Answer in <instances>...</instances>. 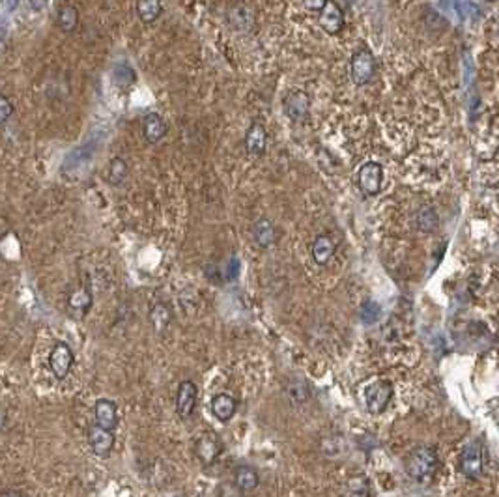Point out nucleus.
Masks as SVG:
<instances>
[{
    "mask_svg": "<svg viewBox=\"0 0 499 497\" xmlns=\"http://www.w3.org/2000/svg\"><path fill=\"white\" fill-rule=\"evenodd\" d=\"M13 114V105L10 103L6 95H0V123H4L10 120Z\"/></svg>",
    "mask_w": 499,
    "mask_h": 497,
    "instance_id": "7c9ffc66",
    "label": "nucleus"
},
{
    "mask_svg": "<svg viewBox=\"0 0 499 497\" xmlns=\"http://www.w3.org/2000/svg\"><path fill=\"white\" fill-rule=\"evenodd\" d=\"M258 484H260V477H258L255 468H251V466H239V468L236 469V473H234V486H236L241 494L256 490Z\"/></svg>",
    "mask_w": 499,
    "mask_h": 497,
    "instance_id": "a211bd4d",
    "label": "nucleus"
},
{
    "mask_svg": "<svg viewBox=\"0 0 499 497\" xmlns=\"http://www.w3.org/2000/svg\"><path fill=\"white\" fill-rule=\"evenodd\" d=\"M163 12V0H139L137 15L142 23H154Z\"/></svg>",
    "mask_w": 499,
    "mask_h": 497,
    "instance_id": "4be33fe9",
    "label": "nucleus"
},
{
    "mask_svg": "<svg viewBox=\"0 0 499 497\" xmlns=\"http://www.w3.org/2000/svg\"><path fill=\"white\" fill-rule=\"evenodd\" d=\"M88 441H90L94 454L105 458L109 457L110 450L114 447V434L96 425V427L90 428V432H88Z\"/></svg>",
    "mask_w": 499,
    "mask_h": 497,
    "instance_id": "4468645a",
    "label": "nucleus"
},
{
    "mask_svg": "<svg viewBox=\"0 0 499 497\" xmlns=\"http://www.w3.org/2000/svg\"><path fill=\"white\" fill-rule=\"evenodd\" d=\"M129 167L128 161L122 158H112L109 163V170H107V182L114 188H120L126 180H128Z\"/></svg>",
    "mask_w": 499,
    "mask_h": 497,
    "instance_id": "412c9836",
    "label": "nucleus"
},
{
    "mask_svg": "<svg viewBox=\"0 0 499 497\" xmlns=\"http://www.w3.org/2000/svg\"><path fill=\"white\" fill-rule=\"evenodd\" d=\"M94 415H96V425L109 432H114V428L118 427L117 404L109 398H99L94 406Z\"/></svg>",
    "mask_w": 499,
    "mask_h": 497,
    "instance_id": "9b49d317",
    "label": "nucleus"
},
{
    "mask_svg": "<svg viewBox=\"0 0 499 497\" xmlns=\"http://www.w3.org/2000/svg\"><path fill=\"white\" fill-rule=\"evenodd\" d=\"M112 77H114V82H117L118 86L122 88H128L129 84H133L135 82V71L131 70L126 62H122V64H118L117 68H114Z\"/></svg>",
    "mask_w": 499,
    "mask_h": 497,
    "instance_id": "c85d7f7f",
    "label": "nucleus"
},
{
    "mask_svg": "<svg viewBox=\"0 0 499 497\" xmlns=\"http://www.w3.org/2000/svg\"><path fill=\"white\" fill-rule=\"evenodd\" d=\"M150 318H151V323H154V328H156L157 331H165L170 323V309L167 307V305H161V303L156 305V307L151 309Z\"/></svg>",
    "mask_w": 499,
    "mask_h": 497,
    "instance_id": "bb28decb",
    "label": "nucleus"
},
{
    "mask_svg": "<svg viewBox=\"0 0 499 497\" xmlns=\"http://www.w3.org/2000/svg\"><path fill=\"white\" fill-rule=\"evenodd\" d=\"M374 73H376V59L371 49L361 47L359 51H355L350 60V77H352L354 84L365 86L372 81Z\"/></svg>",
    "mask_w": 499,
    "mask_h": 497,
    "instance_id": "f03ea898",
    "label": "nucleus"
},
{
    "mask_svg": "<svg viewBox=\"0 0 499 497\" xmlns=\"http://www.w3.org/2000/svg\"><path fill=\"white\" fill-rule=\"evenodd\" d=\"M283 109H285V114L290 118L292 122L301 123L311 114V98L301 90H294L285 98Z\"/></svg>",
    "mask_w": 499,
    "mask_h": 497,
    "instance_id": "6e6552de",
    "label": "nucleus"
},
{
    "mask_svg": "<svg viewBox=\"0 0 499 497\" xmlns=\"http://www.w3.org/2000/svg\"><path fill=\"white\" fill-rule=\"evenodd\" d=\"M285 397L292 406L299 408V406L308 402V398H311V389H308V385L303 380H290L286 381Z\"/></svg>",
    "mask_w": 499,
    "mask_h": 497,
    "instance_id": "6ab92c4d",
    "label": "nucleus"
},
{
    "mask_svg": "<svg viewBox=\"0 0 499 497\" xmlns=\"http://www.w3.org/2000/svg\"><path fill=\"white\" fill-rule=\"evenodd\" d=\"M0 497H29V496H24V494H19V491H10V494H4V496H0Z\"/></svg>",
    "mask_w": 499,
    "mask_h": 497,
    "instance_id": "e433bc0d",
    "label": "nucleus"
},
{
    "mask_svg": "<svg viewBox=\"0 0 499 497\" xmlns=\"http://www.w3.org/2000/svg\"><path fill=\"white\" fill-rule=\"evenodd\" d=\"M2 2H4V0H0V4H2Z\"/></svg>",
    "mask_w": 499,
    "mask_h": 497,
    "instance_id": "4c0bfd02",
    "label": "nucleus"
},
{
    "mask_svg": "<svg viewBox=\"0 0 499 497\" xmlns=\"http://www.w3.org/2000/svg\"><path fill=\"white\" fill-rule=\"evenodd\" d=\"M4 51H6V38L0 34V56L4 54Z\"/></svg>",
    "mask_w": 499,
    "mask_h": 497,
    "instance_id": "f704fd0d",
    "label": "nucleus"
},
{
    "mask_svg": "<svg viewBox=\"0 0 499 497\" xmlns=\"http://www.w3.org/2000/svg\"><path fill=\"white\" fill-rule=\"evenodd\" d=\"M329 0H303V4H305V8L307 10H311V12H320L322 8L327 4Z\"/></svg>",
    "mask_w": 499,
    "mask_h": 497,
    "instance_id": "473e14b6",
    "label": "nucleus"
},
{
    "mask_svg": "<svg viewBox=\"0 0 499 497\" xmlns=\"http://www.w3.org/2000/svg\"><path fill=\"white\" fill-rule=\"evenodd\" d=\"M90 305H92V293H90V290H87V288H79V290L71 293L70 309L73 310L75 314L84 316L87 314V310L90 309Z\"/></svg>",
    "mask_w": 499,
    "mask_h": 497,
    "instance_id": "5701e85b",
    "label": "nucleus"
},
{
    "mask_svg": "<svg viewBox=\"0 0 499 497\" xmlns=\"http://www.w3.org/2000/svg\"><path fill=\"white\" fill-rule=\"evenodd\" d=\"M253 240H255L256 247L269 249V247L275 245V241H277V227L273 224V221L266 219V217L256 219L255 224H253Z\"/></svg>",
    "mask_w": 499,
    "mask_h": 497,
    "instance_id": "2eb2a0df",
    "label": "nucleus"
},
{
    "mask_svg": "<svg viewBox=\"0 0 499 497\" xmlns=\"http://www.w3.org/2000/svg\"><path fill=\"white\" fill-rule=\"evenodd\" d=\"M197 397H198L197 385H195L191 380L181 381L180 387H178V392H176V411H178L180 419H189V417L195 413V408H197Z\"/></svg>",
    "mask_w": 499,
    "mask_h": 497,
    "instance_id": "1a4fd4ad",
    "label": "nucleus"
},
{
    "mask_svg": "<svg viewBox=\"0 0 499 497\" xmlns=\"http://www.w3.org/2000/svg\"><path fill=\"white\" fill-rule=\"evenodd\" d=\"M211 411L215 419H219L221 422H228L238 411V400L228 392H219L211 400Z\"/></svg>",
    "mask_w": 499,
    "mask_h": 497,
    "instance_id": "dca6fc26",
    "label": "nucleus"
},
{
    "mask_svg": "<svg viewBox=\"0 0 499 497\" xmlns=\"http://www.w3.org/2000/svg\"><path fill=\"white\" fill-rule=\"evenodd\" d=\"M223 449V441L215 432H204L195 441V457L202 466H211L221 457Z\"/></svg>",
    "mask_w": 499,
    "mask_h": 497,
    "instance_id": "39448f33",
    "label": "nucleus"
},
{
    "mask_svg": "<svg viewBox=\"0 0 499 497\" xmlns=\"http://www.w3.org/2000/svg\"><path fill=\"white\" fill-rule=\"evenodd\" d=\"M92 155H94L92 148H88V146L75 148V150H73V152H71L70 155L64 159L62 172H64L66 176H70V178H73V176H79L82 170L87 169L88 165H90V161H92Z\"/></svg>",
    "mask_w": 499,
    "mask_h": 497,
    "instance_id": "f8f14e48",
    "label": "nucleus"
},
{
    "mask_svg": "<svg viewBox=\"0 0 499 497\" xmlns=\"http://www.w3.org/2000/svg\"><path fill=\"white\" fill-rule=\"evenodd\" d=\"M79 24V12L75 6H64L59 12V29L66 34H70Z\"/></svg>",
    "mask_w": 499,
    "mask_h": 497,
    "instance_id": "393cba45",
    "label": "nucleus"
},
{
    "mask_svg": "<svg viewBox=\"0 0 499 497\" xmlns=\"http://www.w3.org/2000/svg\"><path fill=\"white\" fill-rule=\"evenodd\" d=\"M230 23L239 30H247L253 24V12L247 6H236L228 12Z\"/></svg>",
    "mask_w": 499,
    "mask_h": 497,
    "instance_id": "a878e982",
    "label": "nucleus"
},
{
    "mask_svg": "<svg viewBox=\"0 0 499 497\" xmlns=\"http://www.w3.org/2000/svg\"><path fill=\"white\" fill-rule=\"evenodd\" d=\"M318 23L327 34H338V32L344 29V23H346V21H344L343 8L338 6L335 0H329V2L320 10Z\"/></svg>",
    "mask_w": 499,
    "mask_h": 497,
    "instance_id": "9d476101",
    "label": "nucleus"
},
{
    "mask_svg": "<svg viewBox=\"0 0 499 497\" xmlns=\"http://www.w3.org/2000/svg\"><path fill=\"white\" fill-rule=\"evenodd\" d=\"M142 133L150 144H157L167 135V123L157 112H148L142 120Z\"/></svg>",
    "mask_w": 499,
    "mask_h": 497,
    "instance_id": "f3484780",
    "label": "nucleus"
},
{
    "mask_svg": "<svg viewBox=\"0 0 499 497\" xmlns=\"http://www.w3.org/2000/svg\"><path fill=\"white\" fill-rule=\"evenodd\" d=\"M267 146V131L260 122H255L247 129L245 135V152L253 155V158H260L264 155Z\"/></svg>",
    "mask_w": 499,
    "mask_h": 497,
    "instance_id": "ddd939ff",
    "label": "nucleus"
},
{
    "mask_svg": "<svg viewBox=\"0 0 499 497\" xmlns=\"http://www.w3.org/2000/svg\"><path fill=\"white\" fill-rule=\"evenodd\" d=\"M415 227H417V230H421V232H432V230H435V227H438V215H435V211L432 210V208H429V206L419 208L417 213H415Z\"/></svg>",
    "mask_w": 499,
    "mask_h": 497,
    "instance_id": "b1692460",
    "label": "nucleus"
},
{
    "mask_svg": "<svg viewBox=\"0 0 499 497\" xmlns=\"http://www.w3.org/2000/svg\"><path fill=\"white\" fill-rule=\"evenodd\" d=\"M440 468V458L434 447L419 445L406 458V473L417 482H429Z\"/></svg>",
    "mask_w": 499,
    "mask_h": 497,
    "instance_id": "f257e3e1",
    "label": "nucleus"
},
{
    "mask_svg": "<svg viewBox=\"0 0 499 497\" xmlns=\"http://www.w3.org/2000/svg\"><path fill=\"white\" fill-rule=\"evenodd\" d=\"M241 491L234 484H221L219 486V497H239Z\"/></svg>",
    "mask_w": 499,
    "mask_h": 497,
    "instance_id": "2f4dec72",
    "label": "nucleus"
},
{
    "mask_svg": "<svg viewBox=\"0 0 499 497\" xmlns=\"http://www.w3.org/2000/svg\"><path fill=\"white\" fill-rule=\"evenodd\" d=\"M19 6V0H8V12H12L13 8Z\"/></svg>",
    "mask_w": 499,
    "mask_h": 497,
    "instance_id": "c9c22d12",
    "label": "nucleus"
},
{
    "mask_svg": "<svg viewBox=\"0 0 499 497\" xmlns=\"http://www.w3.org/2000/svg\"><path fill=\"white\" fill-rule=\"evenodd\" d=\"M460 471L468 479H481L484 471V449L479 439L466 445L460 454Z\"/></svg>",
    "mask_w": 499,
    "mask_h": 497,
    "instance_id": "7ed1b4c3",
    "label": "nucleus"
},
{
    "mask_svg": "<svg viewBox=\"0 0 499 497\" xmlns=\"http://www.w3.org/2000/svg\"><path fill=\"white\" fill-rule=\"evenodd\" d=\"M73 361H75L73 351L66 342H59L49 353V369L54 374V378H59V380H64L66 376L70 374Z\"/></svg>",
    "mask_w": 499,
    "mask_h": 497,
    "instance_id": "0eeeda50",
    "label": "nucleus"
},
{
    "mask_svg": "<svg viewBox=\"0 0 499 497\" xmlns=\"http://www.w3.org/2000/svg\"><path fill=\"white\" fill-rule=\"evenodd\" d=\"M490 2H493V0H490Z\"/></svg>",
    "mask_w": 499,
    "mask_h": 497,
    "instance_id": "58836bf2",
    "label": "nucleus"
},
{
    "mask_svg": "<svg viewBox=\"0 0 499 497\" xmlns=\"http://www.w3.org/2000/svg\"><path fill=\"white\" fill-rule=\"evenodd\" d=\"M311 252H313L314 262L318 266H325V263H329V260L335 254V241L331 240L329 236H318L314 240Z\"/></svg>",
    "mask_w": 499,
    "mask_h": 497,
    "instance_id": "aec40b11",
    "label": "nucleus"
},
{
    "mask_svg": "<svg viewBox=\"0 0 499 497\" xmlns=\"http://www.w3.org/2000/svg\"><path fill=\"white\" fill-rule=\"evenodd\" d=\"M47 2H49V0H29V6H30V10H32V12L40 13V12H43V10H45Z\"/></svg>",
    "mask_w": 499,
    "mask_h": 497,
    "instance_id": "72a5a7b5",
    "label": "nucleus"
},
{
    "mask_svg": "<svg viewBox=\"0 0 499 497\" xmlns=\"http://www.w3.org/2000/svg\"><path fill=\"white\" fill-rule=\"evenodd\" d=\"M350 497H368V480L363 475H355L346 480Z\"/></svg>",
    "mask_w": 499,
    "mask_h": 497,
    "instance_id": "cd10ccee",
    "label": "nucleus"
},
{
    "mask_svg": "<svg viewBox=\"0 0 499 497\" xmlns=\"http://www.w3.org/2000/svg\"><path fill=\"white\" fill-rule=\"evenodd\" d=\"M357 183H359V189L366 197H376L380 191H382L383 185V167L376 161H371V163H365L359 169V174H357Z\"/></svg>",
    "mask_w": 499,
    "mask_h": 497,
    "instance_id": "423d86ee",
    "label": "nucleus"
},
{
    "mask_svg": "<svg viewBox=\"0 0 499 497\" xmlns=\"http://www.w3.org/2000/svg\"><path fill=\"white\" fill-rule=\"evenodd\" d=\"M380 314H382V309H380V305H378L376 301H365V303L361 305L359 316L365 323L378 322Z\"/></svg>",
    "mask_w": 499,
    "mask_h": 497,
    "instance_id": "c756f323",
    "label": "nucleus"
},
{
    "mask_svg": "<svg viewBox=\"0 0 499 497\" xmlns=\"http://www.w3.org/2000/svg\"><path fill=\"white\" fill-rule=\"evenodd\" d=\"M393 385L389 381L385 380H378L374 381L372 385L366 387L365 391V402H366V410L378 415L382 413L387 406H389L391 398H393Z\"/></svg>",
    "mask_w": 499,
    "mask_h": 497,
    "instance_id": "20e7f679",
    "label": "nucleus"
}]
</instances>
